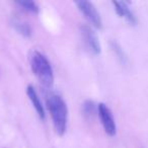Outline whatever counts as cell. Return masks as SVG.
<instances>
[{
    "mask_svg": "<svg viewBox=\"0 0 148 148\" xmlns=\"http://www.w3.org/2000/svg\"><path fill=\"white\" fill-rule=\"evenodd\" d=\"M17 5L23 8L25 10L29 11V12H33V13H38L39 12V6L36 2L34 1H31V0H18L16 1Z\"/></svg>",
    "mask_w": 148,
    "mask_h": 148,
    "instance_id": "9",
    "label": "cell"
},
{
    "mask_svg": "<svg viewBox=\"0 0 148 148\" xmlns=\"http://www.w3.org/2000/svg\"><path fill=\"white\" fill-rule=\"evenodd\" d=\"M81 37L84 42V45L86 48L93 54V55H99L101 53V44H99V38H97L95 32L88 25H82L80 29Z\"/></svg>",
    "mask_w": 148,
    "mask_h": 148,
    "instance_id": "5",
    "label": "cell"
},
{
    "mask_svg": "<svg viewBox=\"0 0 148 148\" xmlns=\"http://www.w3.org/2000/svg\"><path fill=\"white\" fill-rule=\"evenodd\" d=\"M97 113H99V117L101 119L105 132L110 137L115 136L116 132H117V127H116V122L114 119L113 113L109 109V107L103 103H99L97 105Z\"/></svg>",
    "mask_w": 148,
    "mask_h": 148,
    "instance_id": "4",
    "label": "cell"
},
{
    "mask_svg": "<svg viewBox=\"0 0 148 148\" xmlns=\"http://www.w3.org/2000/svg\"><path fill=\"white\" fill-rule=\"evenodd\" d=\"M11 25L21 35L25 36V37H31L32 36V27L27 23H25L19 18H13L11 21Z\"/></svg>",
    "mask_w": 148,
    "mask_h": 148,
    "instance_id": "8",
    "label": "cell"
},
{
    "mask_svg": "<svg viewBox=\"0 0 148 148\" xmlns=\"http://www.w3.org/2000/svg\"><path fill=\"white\" fill-rule=\"evenodd\" d=\"M112 45H113V49H114V51L116 52V54L118 55V57H119L122 61H123L124 59H126L125 55H124V53H123V50L121 49V47L119 46V44H117L116 42H113Z\"/></svg>",
    "mask_w": 148,
    "mask_h": 148,
    "instance_id": "11",
    "label": "cell"
},
{
    "mask_svg": "<svg viewBox=\"0 0 148 148\" xmlns=\"http://www.w3.org/2000/svg\"><path fill=\"white\" fill-rule=\"evenodd\" d=\"M27 97H29V101H31L32 103H33L34 108H35L36 112H37L40 119L44 120L45 119V116H46L45 110H44L43 103H42L41 99H40L39 95H38L37 91H36L35 87H34L33 85H29V86L27 87Z\"/></svg>",
    "mask_w": 148,
    "mask_h": 148,
    "instance_id": "7",
    "label": "cell"
},
{
    "mask_svg": "<svg viewBox=\"0 0 148 148\" xmlns=\"http://www.w3.org/2000/svg\"><path fill=\"white\" fill-rule=\"evenodd\" d=\"M82 110H83V113L86 117H92L95 115V111H97V107L95 105L92 101H84L82 106Z\"/></svg>",
    "mask_w": 148,
    "mask_h": 148,
    "instance_id": "10",
    "label": "cell"
},
{
    "mask_svg": "<svg viewBox=\"0 0 148 148\" xmlns=\"http://www.w3.org/2000/svg\"><path fill=\"white\" fill-rule=\"evenodd\" d=\"M31 68L40 82L44 86L50 87L54 82V72L51 63L44 54L39 51L33 52L31 55Z\"/></svg>",
    "mask_w": 148,
    "mask_h": 148,
    "instance_id": "2",
    "label": "cell"
},
{
    "mask_svg": "<svg viewBox=\"0 0 148 148\" xmlns=\"http://www.w3.org/2000/svg\"><path fill=\"white\" fill-rule=\"evenodd\" d=\"M113 5L119 16L125 18L128 23H130L133 25H135L137 23V18H136V16L134 15V13L132 12V10L129 7V2H126V1H113Z\"/></svg>",
    "mask_w": 148,
    "mask_h": 148,
    "instance_id": "6",
    "label": "cell"
},
{
    "mask_svg": "<svg viewBox=\"0 0 148 148\" xmlns=\"http://www.w3.org/2000/svg\"><path fill=\"white\" fill-rule=\"evenodd\" d=\"M77 8L80 10V12L85 16V18L95 27V29H101L103 27V21H101V14L97 10L95 6L89 1L80 0L75 2Z\"/></svg>",
    "mask_w": 148,
    "mask_h": 148,
    "instance_id": "3",
    "label": "cell"
},
{
    "mask_svg": "<svg viewBox=\"0 0 148 148\" xmlns=\"http://www.w3.org/2000/svg\"><path fill=\"white\" fill-rule=\"evenodd\" d=\"M46 106L51 115L56 133L59 136H63L67 128V105L60 95L50 93L46 97Z\"/></svg>",
    "mask_w": 148,
    "mask_h": 148,
    "instance_id": "1",
    "label": "cell"
}]
</instances>
